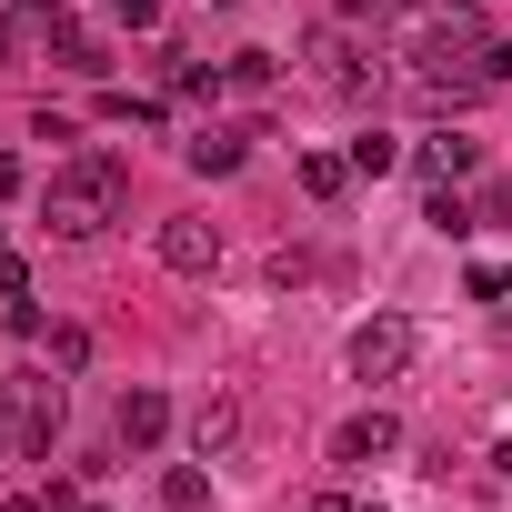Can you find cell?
<instances>
[{
    "instance_id": "8",
    "label": "cell",
    "mask_w": 512,
    "mask_h": 512,
    "mask_svg": "<svg viewBox=\"0 0 512 512\" xmlns=\"http://www.w3.org/2000/svg\"><path fill=\"white\" fill-rule=\"evenodd\" d=\"M462 171H482V141H462V131L422 141V181H432V191H442V181H462Z\"/></svg>"
},
{
    "instance_id": "13",
    "label": "cell",
    "mask_w": 512,
    "mask_h": 512,
    "mask_svg": "<svg viewBox=\"0 0 512 512\" xmlns=\"http://www.w3.org/2000/svg\"><path fill=\"white\" fill-rule=\"evenodd\" d=\"M161 502H171V512H201V502H211V482H201V472H191V462H181V472H171V482H161Z\"/></svg>"
},
{
    "instance_id": "19",
    "label": "cell",
    "mask_w": 512,
    "mask_h": 512,
    "mask_svg": "<svg viewBox=\"0 0 512 512\" xmlns=\"http://www.w3.org/2000/svg\"><path fill=\"white\" fill-rule=\"evenodd\" d=\"M11 41H21V31H11V21H0V61H11Z\"/></svg>"
},
{
    "instance_id": "12",
    "label": "cell",
    "mask_w": 512,
    "mask_h": 512,
    "mask_svg": "<svg viewBox=\"0 0 512 512\" xmlns=\"http://www.w3.org/2000/svg\"><path fill=\"white\" fill-rule=\"evenodd\" d=\"M392 161H402V151H392V131H362V141H352V171H362V181H382Z\"/></svg>"
},
{
    "instance_id": "18",
    "label": "cell",
    "mask_w": 512,
    "mask_h": 512,
    "mask_svg": "<svg viewBox=\"0 0 512 512\" xmlns=\"http://www.w3.org/2000/svg\"><path fill=\"white\" fill-rule=\"evenodd\" d=\"M21 11H41V21H61V0H21Z\"/></svg>"
},
{
    "instance_id": "11",
    "label": "cell",
    "mask_w": 512,
    "mask_h": 512,
    "mask_svg": "<svg viewBox=\"0 0 512 512\" xmlns=\"http://www.w3.org/2000/svg\"><path fill=\"white\" fill-rule=\"evenodd\" d=\"M342 181H352V161H332V151H302V191H312V201H342Z\"/></svg>"
},
{
    "instance_id": "16",
    "label": "cell",
    "mask_w": 512,
    "mask_h": 512,
    "mask_svg": "<svg viewBox=\"0 0 512 512\" xmlns=\"http://www.w3.org/2000/svg\"><path fill=\"white\" fill-rule=\"evenodd\" d=\"M0 191H21V161H11V151H0Z\"/></svg>"
},
{
    "instance_id": "6",
    "label": "cell",
    "mask_w": 512,
    "mask_h": 512,
    "mask_svg": "<svg viewBox=\"0 0 512 512\" xmlns=\"http://www.w3.org/2000/svg\"><path fill=\"white\" fill-rule=\"evenodd\" d=\"M161 262H171V272H211V262H221V221L171 211V221H161Z\"/></svg>"
},
{
    "instance_id": "4",
    "label": "cell",
    "mask_w": 512,
    "mask_h": 512,
    "mask_svg": "<svg viewBox=\"0 0 512 512\" xmlns=\"http://www.w3.org/2000/svg\"><path fill=\"white\" fill-rule=\"evenodd\" d=\"M392 452H402V422H392V412H352V422L332 432V462H342V472H372V462H392Z\"/></svg>"
},
{
    "instance_id": "17",
    "label": "cell",
    "mask_w": 512,
    "mask_h": 512,
    "mask_svg": "<svg viewBox=\"0 0 512 512\" xmlns=\"http://www.w3.org/2000/svg\"><path fill=\"white\" fill-rule=\"evenodd\" d=\"M342 11H402V0H342Z\"/></svg>"
},
{
    "instance_id": "5",
    "label": "cell",
    "mask_w": 512,
    "mask_h": 512,
    "mask_svg": "<svg viewBox=\"0 0 512 512\" xmlns=\"http://www.w3.org/2000/svg\"><path fill=\"white\" fill-rule=\"evenodd\" d=\"M191 452L201 462H231L241 452V392H201L191 402Z\"/></svg>"
},
{
    "instance_id": "14",
    "label": "cell",
    "mask_w": 512,
    "mask_h": 512,
    "mask_svg": "<svg viewBox=\"0 0 512 512\" xmlns=\"http://www.w3.org/2000/svg\"><path fill=\"white\" fill-rule=\"evenodd\" d=\"M482 81H512V41H492V51H482Z\"/></svg>"
},
{
    "instance_id": "15",
    "label": "cell",
    "mask_w": 512,
    "mask_h": 512,
    "mask_svg": "<svg viewBox=\"0 0 512 512\" xmlns=\"http://www.w3.org/2000/svg\"><path fill=\"white\" fill-rule=\"evenodd\" d=\"M111 11H121V21H131V31H151V0H111Z\"/></svg>"
},
{
    "instance_id": "20",
    "label": "cell",
    "mask_w": 512,
    "mask_h": 512,
    "mask_svg": "<svg viewBox=\"0 0 512 512\" xmlns=\"http://www.w3.org/2000/svg\"><path fill=\"white\" fill-rule=\"evenodd\" d=\"M352 512H382V502H352Z\"/></svg>"
},
{
    "instance_id": "3",
    "label": "cell",
    "mask_w": 512,
    "mask_h": 512,
    "mask_svg": "<svg viewBox=\"0 0 512 512\" xmlns=\"http://www.w3.org/2000/svg\"><path fill=\"white\" fill-rule=\"evenodd\" d=\"M412 352H422V332H412L402 312H382V322H362V332H352V352H342V362H352V382H392Z\"/></svg>"
},
{
    "instance_id": "7",
    "label": "cell",
    "mask_w": 512,
    "mask_h": 512,
    "mask_svg": "<svg viewBox=\"0 0 512 512\" xmlns=\"http://www.w3.org/2000/svg\"><path fill=\"white\" fill-rule=\"evenodd\" d=\"M51 51H61V71H81V81H101V71H111V51H101V31H91V21H61V31H51Z\"/></svg>"
},
{
    "instance_id": "9",
    "label": "cell",
    "mask_w": 512,
    "mask_h": 512,
    "mask_svg": "<svg viewBox=\"0 0 512 512\" xmlns=\"http://www.w3.org/2000/svg\"><path fill=\"white\" fill-rule=\"evenodd\" d=\"M181 161H191L201 181H221V171H241V131H191V141H181Z\"/></svg>"
},
{
    "instance_id": "10",
    "label": "cell",
    "mask_w": 512,
    "mask_h": 512,
    "mask_svg": "<svg viewBox=\"0 0 512 512\" xmlns=\"http://www.w3.org/2000/svg\"><path fill=\"white\" fill-rule=\"evenodd\" d=\"M161 432H171V402H161V392H121V442H141V452H151Z\"/></svg>"
},
{
    "instance_id": "2",
    "label": "cell",
    "mask_w": 512,
    "mask_h": 512,
    "mask_svg": "<svg viewBox=\"0 0 512 512\" xmlns=\"http://www.w3.org/2000/svg\"><path fill=\"white\" fill-rule=\"evenodd\" d=\"M0 422L21 432V452H51L61 442V382H41V372L31 382H0Z\"/></svg>"
},
{
    "instance_id": "1",
    "label": "cell",
    "mask_w": 512,
    "mask_h": 512,
    "mask_svg": "<svg viewBox=\"0 0 512 512\" xmlns=\"http://www.w3.org/2000/svg\"><path fill=\"white\" fill-rule=\"evenodd\" d=\"M121 201H131V171H121L111 151H81V161H61V171H51L41 221H51L61 241H91V231H111V221H121Z\"/></svg>"
}]
</instances>
